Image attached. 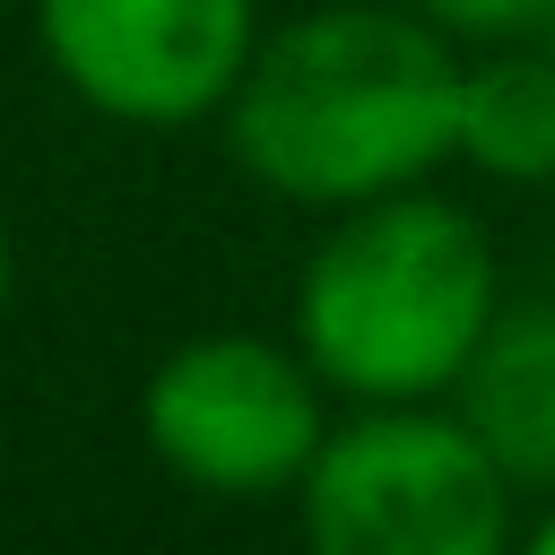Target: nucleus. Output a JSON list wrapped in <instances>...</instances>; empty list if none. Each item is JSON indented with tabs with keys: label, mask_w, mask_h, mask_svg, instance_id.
<instances>
[{
	"label": "nucleus",
	"mask_w": 555,
	"mask_h": 555,
	"mask_svg": "<svg viewBox=\"0 0 555 555\" xmlns=\"http://www.w3.org/2000/svg\"><path fill=\"white\" fill-rule=\"evenodd\" d=\"M217 130L269 199L321 217L434 182L460 130V43L408 0H321L251 43Z\"/></svg>",
	"instance_id": "f257e3e1"
},
{
	"label": "nucleus",
	"mask_w": 555,
	"mask_h": 555,
	"mask_svg": "<svg viewBox=\"0 0 555 555\" xmlns=\"http://www.w3.org/2000/svg\"><path fill=\"white\" fill-rule=\"evenodd\" d=\"M494 234L434 182L330 208L286 304V338L312 356L330 399H451L503 312Z\"/></svg>",
	"instance_id": "f03ea898"
},
{
	"label": "nucleus",
	"mask_w": 555,
	"mask_h": 555,
	"mask_svg": "<svg viewBox=\"0 0 555 555\" xmlns=\"http://www.w3.org/2000/svg\"><path fill=\"white\" fill-rule=\"evenodd\" d=\"M520 486L460 399H382L330 416L295 512L321 555H503Z\"/></svg>",
	"instance_id": "7ed1b4c3"
},
{
	"label": "nucleus",
	"mask_w": 555,
	"mask_h": 555,
	"mask_svg": "<svg viewBox=\"0 0 555 555\" xmlns=\"http://www.w3.org/2000/svg\"><path fill=\"white\" fill-rule=\"evenodd\" d=\"M330 382L295 338L199 330L165 347L139 382L147 460L208 503H286L330 434Z\"/></svg>",
	"instance_id": "20e7f679"
},
{
	"label": "nucleus",
	"mask_w": 555,
	"mask_h": 555,
	"mask_svg": "<svg viewBox=\"0 0 555 555\" xmlns=\"http://www.w3.org/2000/svg\"><path fill=\"white\" fill-rule=\"evenodd\" d=\"M260 35V0H35L52 78L121 130L217 121Z\"/></svg>",
	"instance_id": "39448f33"
},
{
	"label": "nucleus",
	"mask_w": 555,
	"mask_h": 555,
	"mask_svg": "<svg viewBox=\"0 0 555 555\" xmlns=\"http://www.w3.org/2000/svg\"><path fill=\"white\" fill-rule=\"evenodd\" d=\"M451 399L494 442V460L512 468V486L529 503L555 494V269H538L529 286L503 295V312Z\"/></svg>",
	"instance_id": "423d86ee"
},
{
	"label": "nucleus",
	"mask_w": 555,
	"mask_h": 555,
	"mask_svg": "<svg viewBox=\"0 0 555 555\" xmlns=\"http://www.w3.org/2000/svg\"><path fill=\"white\" fill-rule=\"evenodd\" d=\"M451 165H468L503 191H546L555 182V52L538 35L486 43L477 61H460Z\"/></svg>",
	"instance_id": "0eeeda50"
},
{
	"label": "nucleus",
	"mask_w": 555,
	"mask_h": 555,
	"mask_svg": "<svg viewBox=\"0 0 555 555\" xmlns=\"http://www.w3.org/2000/svg\"><path fill=\"white\" fill-rule=\"evenodd\" d=\"M425 26H442L451 43H468V52H486V43H520V35H538V17H546V0H408Z\"/></svg>",
	"instance_id": "6e6552de"
},
{
	"label": "nucleus",
	"mask_w": 555,
	"mask_h": 555,
	"mask_svg": "<svg viewBox=\"0 0 555 555\" xmlns=\"http://www.w3.org/2000/svg\"><path fill=\"white\" fill-rule=\"evenodd\" d=\"M520 538H529L538 555H555V494H538V512H520Z\"/></svg>",
	"instance_id": "1a4fd4ad"
},
{
	"label": "nucleus",
	"mask_w": 555,
	"mask_h": 555,
	"mask_svg": "<svg viewBox=\"0 0 555 555\" xmlns=\"http://www.w3.org/2000/svg\"><path fill=\"white\" fill-rule=\"evenodd\" d=\"M9 295H17V243H9V225H0V321H9Z\"/></svg>",
	"instance_id": "9d476101"
},
{
	"label": "nucleus",
	"mask_w": 555,
	"mask_h": 555,
	"mask_svg": "<svg viewBox=\"0 0 555 555\" xmlns=\"http://www.w3.org/2000/svg\"><path fill=\"white\" fill-rule=\"evenodd\" d=\"M538 43H546V52H555V0H546V17H538Z\"/></svg>",
	"instance_id": "9b49d317"
}]
</instances>
